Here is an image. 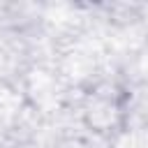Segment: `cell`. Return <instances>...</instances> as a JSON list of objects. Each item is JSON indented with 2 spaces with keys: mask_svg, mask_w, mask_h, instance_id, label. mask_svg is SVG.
<instances>
[{
  "mask_svg": "<svg viewBox=\"0 0 148 148\" xmlns=\"http://www.w3.org/2000/svg\"><path fill=\"white\" fill-rule=\"evenodd\" d=\"M123 111L127 125H148V81L123 90Z\"/></svg>",
  "mask_w": 148,
  "mask_h": 148,
  "instance_id": "cell-1",
  "label": "cell"
}]
</instances>
